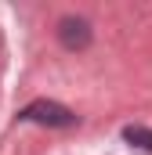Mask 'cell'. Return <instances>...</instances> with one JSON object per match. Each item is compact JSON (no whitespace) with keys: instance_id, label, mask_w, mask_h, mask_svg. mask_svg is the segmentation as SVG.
Returning a JSON list of instances; mask_svg holds the SVG:
<instances>
[{"instance_id":"1","label":"cell","mask_w":152,"mask_h":155,"mask_svg":"<svg viewBox=\"0 0 152 155\" xmlns=\"http://www.w3.org/2000/svg\"><path fill=\"white\" fill-rule=\"evenodd\" d=\"M18 119L40 123V126H76V116L65 105H54V101H33V105H26L18 112Z\"/></svg>"},{"instance_id":"2","label":"cell","mask_w":152,"mask_h":155,"mask_svg":"<svg viewBox=\"0 0 152 155\" xmlns=\"http://www.w3.org/2000/svg\"><path fill=\"white\" fill-rule=\"evenodd\" d=\"M58 40H62V47H69V51H83V47L91 43V25H87L83 18H62V22H58Z\"/></svg>"},{"instance_id":"3","label":"cell","mask_w":152,"mask_h":155,"mask_svg":"<svg viewBox=\"0 0 152 155\" xmlns=\"http://www.w3.org/2000/svg\"><path fill=\"white\" fill-rule=\"evenodd\" d=\"M123 141H130L141 152H152V130H145V126H127L123 130Z\"/></svg>"}]
</instances>
